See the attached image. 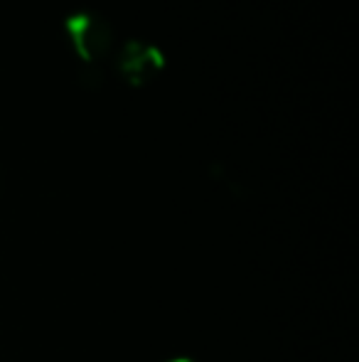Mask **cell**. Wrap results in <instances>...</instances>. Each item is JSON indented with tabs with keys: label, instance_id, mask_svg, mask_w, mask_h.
Listing matches in <instances>:
<instances>
[{
	"label": "cell",
	"instance_id": "cell-2",
	"mask_svg": "<svg viewBox=\"0 0 359 362\" xmlns=\"http://www.w3.org/2000/svg\"><path fill=\"white\" fill-rule=\"evenodd\" d=\"M165 52L153 42L130 37L123 42L116 57V67H118L121 76L130 81L133 86L148 84L153 76H158L165 69Z\"/></svg>",
	"mask_w": 359,
	"mask_h": 362
},
{
	"label": "cell",
	"instance_id": "cell-1",
	"mask_svg": "<svg viewBox=\"0 0 359 362\" xmlns=\"http://www.w3.org/2000/svg\"><path fill=\"white\" fill-rule=\"evenodd\" d=\"M64 30L72 40L74 52L79 54L84 64H96L114 47V25L106 18H101L99 13H91V10H77V13L67 15Z\"/></svg>",
	"mask_w": 359,
	"mask_h": 362
},
{
	"label": "cell",
	"instance_id": "cell-3",
	"mask_svg": "<svg viewBox=\"0 0 359 362\" xmlns=\"http://www.w3.org/2000/svg\"><path fill=\"white\" fill-rule=\"evenodd\" d=\"M82 81H84L87 86H99V84H101L99 64H84V69H82Z\"/></svg>",
	"mask_w": 359,
	"mask_h": 362
},
{
	"label": "cell",
	"instance_id": "cell-4",
	"mask_svg": "<svg viewBox=\"0 0 359 362\" xmlns=\"http://www.w3.org/2000/svg\"><path fill=\"white\" fill-rule=\"evenodd\" d=\"M168 362H195V360H190V358H175V360H168Z\"/></svg>",
	"mask_w": 359,
	"mask_h": 362
}]
</instances>
